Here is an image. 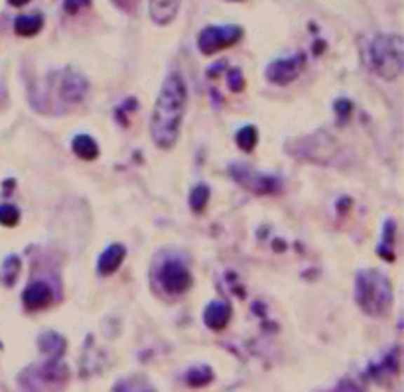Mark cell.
<instances>
[{
	"label": "cell",
	"instance_id": "obj_25",
	"mask_svg": "<svg viewBox=\"0 0 404 392\" xmlns=\"http://www.w3.org/2000/svg\"><path fill=\"white\" fill-rule=\"evenodd\" d=\"M335 113L339 116V123H345L347 119H349V114L353 113V104L351 101H347V99H343V101H337L335 103Z\"/></svg>",
	"mask_w": 404,
	"mask_h": 392
},
{
	"label": "cell",
	"instance_id": "obj_24",
	"mask_svg": "<svg viewBox=\"0 0 404 392\" xmlns=\"http://www.w3.org/2000/svg\"><path fill=\"white\" fill-rule=\"evenodd\" d=\"M91 6V0H63V8L67 14H77L81 8Z\"/></svg>",
	"mask_w": 404,
	"mask_h": 392
},
{
	"label": "cell",
	"instance_id": "obj_23",
	"mask_svg": "<svg viewBox=\"0 0 404 392\" xmlns=\"http://www.w3.org/2000/svg\"><path fill=\"white\" fill-rule=\"evenodd\" d=\"M229 77H227V81H229V87L235 91V93H241L243 89H245V75H243V72L241 69H229Z\"/></svg>",
	"mask_w": 404,
	"mask_h": 392
},
{
	"label": "cell",
	"instance_id": "obj_5",
	"mask_svg": "<svg viewBox=\"0 0 404 392\" xmlns=\"http://www.w3.org/2000/svg\"><path fill=\"white\" fill-rule=\"evenodd\" d=\"M245 32L241 26L227 24V26H206L197 36V48L203 55H213V53L227 50L243 40Z\"/></svg>",
	"mask_w": 404,
	"mask_h": 392
},
{
	"label": "cell",
	"instance_id": "obj_17",
	"mask_svg": "<svg viewBox=\"0 0 404 392\" xmlns=\"http://www.w3.org/2000/svg\"><path fill=\"white\" fill-rule=\"evenodd\" d=\"M213 379H215V374L209 365H196L186 372V382L191 388H203V386L211 384Z\"/></svg>",
	"mask_w": 404,
	"mask_h": 392
},
{
	"label": "cell",
	"instance_id": "obj_6",
	"mask_svg": "<svg viewBox=\"0 0 404 392\" xmlns=\"http://www.w3.org/2000/svg\"><path fill=\"white\" fill-rule=\"evenodd\" d=\"M229 174L237 182L238 186L249 189L257 196H272L280 189V180L274 176H262L259 172H255L250 165L233 164L229 168Z\"/></svg>",
	"mask_w": 404,
	"mask_h": 392
},
{
	"label": "cell",
	"instance_id": "obj_18",
	"mask_svg": "<svg viewBox=\"0 0 404 392\" xmlns=\"http://www.w3.org/2000/svg\"><path fill=\"white\" fill-rule=\"evenodd\" d=\"M389 374H398V349H394L391 355H386L381 365H375L371 367V377L375 381H381L383 377H389Z\"/></svg>",
	"mask_w": 404,
	"mask_h": 392
},
{
	"label": "cell",
	"instance_id": "obj_9",
	"mask_svg": "<svg viewBox=\"0 0 404 392\" xmlns=\"http://www.w3.org/2000/svg\"><path fill=\"white\" fill-rule=\"evenodd\" d=\"M52 288L48 284H43V282H32L30 286L24 290V294H22V302H24V306L30 311L48 308L52 304Z\"/></svg>",
	"mask_w": 404,
	"mask_h": 392
},
{
	"label": "cell",
	"instance_id": "obj_22",
	"mask_svg": "<svg viewBox=\"0 0 404 392\" xmlns=\"http://www.w3.org/2000/svg\"><path fill=\"white\" fill-rule=\"evenodd\" d=\"M20 221V209L11 205V203H2L0 205V225L2 227H16Z\"/></svg>",
	"mask_w": 404,
	"mask_h": 392
},
{
	"label": "cell",
	"instance_id": "obj_12",
	"mask_svg": "<svg viewBox=\"0 0 404 392\" xmlns=\"http://www.w3.org/2000/svg\"><path fill=\"white\" fill-rule=\"evenodd\" d=\"M89 85L81 73H67L62 81V97L65 103H79L83 101Z\"/></svg>",
	"mask_w": 404,
	"mask_h": 392
},
{
	"label": "cell",
	"instance_id": "obj_1",
	"mask_svg": "<svg viewBox=\"0 0 404 392\" xmlns=\"http://www.w3.org/2000/svg\"><path fill=\"white\" fill-rule=\"evenodd\" d=\"M186 103L187 89L182 75L176 72L168 73L156 99L150 121V136L158 148L172 150L176 146L186 114Z\"/></svg>",
	"mask_w": 404,
	"mask_h": 392
},
{
	"label": "cell",
	"instance_id": "obj_13",
	"mask_svg": "<svg viewBox=\"0 0 404 392\" xmlns=\"http://www.w3.org/2000/svg\"><path fill=\"white\" fill-rule=\"evenodd\" d=\"M182 0H150V18L156 22L158 26H168L170 22L176 18L177 11H180Z\"/></svg>",
	"mask_w": 404,
	"mask_h": 392
},
{
	"label": "cell",
	"instance_id": "obj_11",
	"mask_svg": "<svg viewBox=\"0 0 404 392\" xmlns=\"http://www.w3.org/2000/svg\"><path fill=\"white\" fill-rule=\"evenodd\" d=\"M125 257H126L125 245L113 243V245L107 248L103 255L99 257V264H97L99 274H101V276H113L114 272L121 269V264L125 262Z\"/></svg>",
	"mask_w": 404,
	"mask_h": 392
},
{
	"label": "cell",
	"instance_id": "obj_20",
	"mask_svg": "<svg viewBox=\"0 0 404 392\" xmlns=\"http://www.w3.org/2000/svg\"><path fill=\"white\" fill-rule=\"evenodd\" d=\"M209 197H211V189L206 184H199L191 189V194H189V207H191V211L194 213H201L209 203Z\"/></svg>",
	"mask_w": 404,
	"mask_h": 392
},
{
	"label": "cell",
	"instance_id": "obj_21",
	"mask_svg": "<svg viewBox=\"0 0 404 392\" xmlns=\"http://www.w3.org/2000/svg\"><path fill=\"white\" fill-rule=\"evenodd\" d=\"M22 262L18 257H8L4 262H2V270H0V278H2V284L4 286H12L18 274H20Z\"/></svg>",
	"mask_w": 404,
	"mask_h": 392
},
{
	"label": "cell",
	"instance_id": "obj_7",
	"mask_svg": "<svg viewBox=\"0 0 404 392\" xmlns=\"http://www.w3.org/2000/svg\"><path fill=\"white\" fill-rule=\"evenodd\" d=\"M158 282H160L164 292L172 294V296H180V294H186L187 290L191 288L194 278H191V272L187 270L184 262L166 260L158 270Z\"/></svg>",
	"mask_w": 404,
	"mask_h": 392
},
{
	"label": "cell",
	"instance_id": "obj_14",
	"mask_svg": "<svg viewBox=\"0 0 404 392\" xmlns=\"http://www.w3.org/2000/svg\"><path fill=\"white\" fill-rule=\"evenodd\" d=\"M38 347H40V351L43 355H50L52 359H62L67 345H65V339H63L62 335H58L55 331H48V333H43L42 337H40Z\"/></svg>",
	"mask_w": 404,
	"mask_h": 392
},
{
	"label": "cell",
	"instance_id": "obj_19",
	"mask_svg": "<svg viewBox=\"0 0 404 392\" xmlns=\"http://www.w3.org/2000/svg\"><path fill=\"white\" fill-rule=\"evenodd\" d=\"M235 138H237V146L243 152H252L259 144V130L252 124H247L238 130Z\"/></svg>",
	"mask_w": 404,
	"mask_h": 392
},
{
	"label": "cell",
	"instance_id": "obj_4",
	"mask_svg": "<svg viewBox=\"0 0 404 392\" xmlns=\"http://www.w3.org/2000/svg\"><path fill=\"white\" fill-rule=\"evenodd\" d=\"M69 381V369L60 359L30 367L20 374V382L28 392H62Z\"/></svg>",
	"mask_w": 404,
	"mask_h": 392
},
{
	"label": "cell",
	"instance_id": "obj_15",
	"mask_svg": "<svg viewBox=\"0 0 404 392\" xmlns=\"http://www.w3.org/2000/svg\"><path fill=\"white\" fill-rule=\"evenodd\" d=\"M72 148L75 156H79L81 160H87V162H91V160H95L99 156V146H97V142L89 135L75 136L72 142Z\"/></svg>",
	"mask_w": 404,
	"mask_h": 392
},
{
	"label": "cell",
	"instance_id": "obj_27",
	"mask_svg": "<svg viewBox=\"0 0 404 392\" xmlns=\"http://www.w3.org/2000/svg\"><path fill=\"white\" fill-rule=\"evenodd\" d=\"M8 2H11L12 6H16V8H20V6H26V4H28L30 0H8Z\"/></svg>",
	"mask_w": 404,
	"mask_h": 392
},
{
	"label": "cell",
	"instance_id": "obj_8",
	"mask_svg": "<svg viewBox=\"0 0 404 392\" xmlns=\"http://www.w3.org/2000/svg\"><path fill=\"white\" fill-rule=\"evenodd\" d=\"M304 67H306V58L302 53L286 58V60H274L267 67V79L272 85H290L292 81H296L300 77Z\"/></svg>",
	"mask_w": 404,
	"mask_h": 392
},
{
	"label": "cell",
	"instance_id": "obj_10",
	"mask_svg": "<svg viewBox=\"0 0 404 392\" xmlns=\"http://www.w3.org/2000/svg\"><path fill=\"white\" fill-rule=\"evenodd\" d=\"M231 316H233V311H231V306H229L227 302L215 299L203 311V323L208 325L209 330L221 331L227 327V323L231 321Z\"/></svg>",
	"mask_w": 404,
	"mask_h": 392
},
{
	"label": "cell",
	"instance_id": "obj_3",
	"mask_svg": "<svg viewBox=\"0 0 404 392\" xmlns=\"http://www.w3.org/2000/svg\"><path fill=\"white\" fill-rule=\"evenodd\" d=\"M355 302L367 316H384L393 304L391 280L379 270H361L355 278Z\"/></svg>",
	"mask_w": 404,
	"mask_h": 392
},
{
	"label": "cell",
	"instance_id": "obj_26",
	"mask_svg": "<svg viewBox=\"0 0 404 392\" xmlns=\"http://www.w3.org/2000/svg\"><path fill=\"white\" fill-rule=\"evenodd\" d=\"M332 392H363L357 384H353L351 381H343L342 384H337Z\"/></svg>",
	"mask_w": 404,
	"mask_h": 392
},
{
	"label": "cell",
	"instance_id": "obj_16",
	"mask_svg": "<svg viewBox=\"0 0 404 392\" xmlns=\"http://www.w3.org/2000/svg\"><path fill=\"white\" fill-rule=\"evenodd\" d=\"M43 16L42 14H34V16H18L14 20V32L22 38H32L38 32L42 30Z\"/></svg>",
	"mask_w": 404,
	"mask_h": 392
},
{
	"label": "cell",
	"instance_id": "obj_2",
	"mask_svg": "<svg viewBox=\"0 0 404 392\" xmlns=\"http://www.w3.org/2000/svg\"><path fill=\"white\" fill-rule=\"evenodd\" d=\"M363 60L375 75L383 77L386 81H393L403 73L404 67L403 38L393 34H377L373 40L367 43Z\"/></svg>",
	"mask_w": 404,
	"mask_h": 392
}]
</instances>
